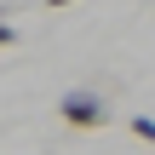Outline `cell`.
<instances>
[{
	"label": "cell",
	"instance_id": "obj_3",
	"mask_svg": "<svg viewBox=\"0 0 155 155\" xmlns=\"http://www.w3.org/2000/svg\"><path fill=\"white\" fill-rule=\"evenodd\" d=\"M12 40H17V29H12V23H0V46H12Z\"/></svg>",
	"mask_w": 155,
	"mask_h": 155
},
{
	"label": "cell",
	"instance_id": "obj_2",
	"mask_svg": "<svg viewBox=\"0 0 155 155\" xmlns=\"http://www.w3.org/2000/svg\"><path fill=\"white\" fill-rule=\"evenodd\" d=\"M132 132H138L144 144H155V121H150V115H132Z\"/></svg>",
	"mask_w": 155,
	"mask_h": 155
},
{
	"label": "cell",
	"instance_id": "obj_1",
	"mask_svg": "<svg viewBox=\"0 0 155 155\" xmlns=\"http://www.w3.org/2000/svg\"><path fill=\"white\" fill-rule=\"evenodd\" d=\"M58 115H63L69 127H81V132H98V127H109V104H104L98 92H69V98L58 104Z\"/></svg>",
	"mask_w": 155,
	"mask_h": 155
},
{
	"label": "cell",
	"instance_id": "obj_4",
	"mask_svg": "<svg viewBox=\"0 0 155 155\" xmlns=\"http://www.w3.org/2000/svg\"><path fill=\"white\" fill-rule=\"evenodd\" d=\"M52 6H75V0H52Z\"/></svg>",
	"mask_w": 155,
	"mask_h": 155
}]
</instances>
